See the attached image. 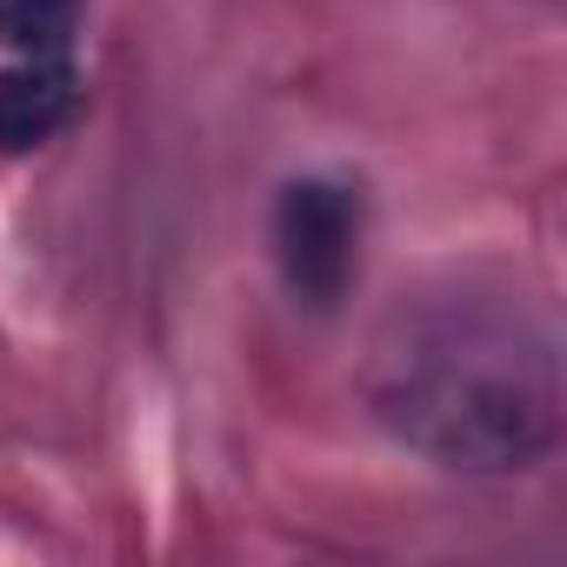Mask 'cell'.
Returning <instances> with one entry per match:
<instances>
[{
  "instance_id": "6da1fadb",
  "label": "cell",
  "mask_w": 567,
  "mask_h": 567,
  "mask_svg": "<svg viewBox=\"0 0 567 567\" xmlns=\"http://www.w3.org/2000/svg\"><path fill=\"white\" fill-rule=\"evenodd\" d=\"M388 421L441 454L447 467H520L554 441V361L547 341L507 328L434 334L401 354V374L381 388Z\"/></svg>"
},
{
  "instance_id": "3957f363",
  "label": "cell",
  "mask_w": 567,
  "mask_h": 567,
  "mask_svg": "<svg viewBox=\"0 0 567 567\" xmlns=\"http://www.w3.org/2000/svg\"><path fill=\"white\" fill-rule=\"evenodd\" d=\"M74 68L68 54H34V61H14L0 74V154H28V147H48L68 121H74Z\"/></svg>"
},
{
  "instance_id": "7a4b0ae2",
  "label": "cell",
  "mask_w": 567,
  "mask_h": 567,
  "mask_svg": "<svg viewBox=\"0 0 567 567\" xmlns=\"http://www.w3.org/2000/svg\"><path fill=\"white\" fill-rule=\"evenodd\" d=\"M274 260L288 274L295 301H308V308L348 301L354 267H361V194L348 181H321V174L280 187Z\"/></svg>"
},
{
  "instance_id": "277c9868",
  "label": "cell",
  "mask_w": 567,
  "mask_h": 567,
  "mask_svg": "<svg viewBox=\"0 0 567 567\" xmlns=\"http://www.w3.org/2000/svg\"><path fill=\"white\" fill-rule=\"evenodd\" d=\"M81 28V0H0V48L34 61V54H68Z\"/></svg>"
}]
</instances>
